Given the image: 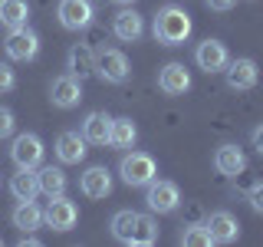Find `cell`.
Instances as JSON below:
<instances>
[{
	"label": "cell",
	"instance_id": "23",
	"mask_svg": "<svg viewBox=\"0 0 263 247\" xmlns=\"http://www.w3.org/2000/svg\"><path fill=\"white\" fill-rule=\"evenodd\" d=\"M27 16H30L27 0H0V27H7V30L27 27Z\"/></svg>",
	"mask_w": 263,
	"mask_h": 247
},
{
	"label": "cell",
	"instance_id": "28",
	"mask_svg": "<svg viewBox=\"0 0 263 247\" xmlns=\"http://www.w3.org/2000/svg\"><path fill=\"white\" fill-rule=\"evenodd\" d=\"M13 86H16V73L7 63H0V93H10Z\"/></svg>",
	"mask_w": 263,
	"mask_h": 247
},
{
	"label": "cell",
	"instance_id": "22",
	"mask_svg": "<svg viewBox=\"0 0 263 247\" xmlns=\"http://www.w3.org/2000/svg\"><path fill=\"white\" fill-rule=\"evenodd\" d=\"M10 195L16 198V201H36L40 195V178L33 168H20L16 175L10 178Z\"/></svg>",
	"mask_w": 263,
	"mask_h": 247
},
{
	"label": "cell",
	"instance_id": "7",
	"mask_svg": "<svg viewBox=\"0 0 263 247\" xmlns=\"http://www.w3.org/2000/svg\"><path fill=\"white\" fill-rule=\"evenodd\" d=\"M96 73L102 82H112V86H119V82L128 79L132 66H128V56L122 53V49H102V53L96 56Z\"/></svg>",
	"mask_w": 263,
	"mask_h": 247
},
{
	"label": "cell",
	"instance_id": "16",
	"mask_svg": "<svg viewBox=\"0 0 263 247\" xmlns=\"http://www.w3.org/2000/svg\"><path fill=\"white\" fill-rule=\"evenodd\" d=\"M204 227L211 231L214 244H234L237 237H240V224H237V218L230 211H214L211 218L204 221Z\"/></svg>",
	"mask_w": 263,
	"mask_h": 247
},
{
	"label": "cell",
	"instance_id": "4",
	"mask_svg": "<svg viewBox=\"0 0 263 247\" xmlns=\"http://www.w3.org/2000/svg\"><path fill=\"white\" fill-rule=\"evenodd\" d=\"M145 204H148L152 214H171V211H178V204H181V188L175 181L152 178L145 185Z\"/></svg>",
	"mask_w": 263,
	"mask_h": 247
},
{
	"label": "cell",
	"instance_id": "12",
	"mask_svg": "<svg viewBox=\"0 0 263 247\" xmlns=\"http://www.w3.org/2000/svg\"><path fill=\"white\" fill-rule=\"evenodd\" d=\"M43 221L53 231H72V227H76V221H79V208L72 201H66L63 195H56V198H49V204H46V211H43Z\"/></svg>",
	"mask_w": 263,
	"mask_h": 247
},
{
	"label": "cell",
	"instance_id": "14",
	"mask_svg": "<svg viewBox=\"0 0 263 247\" xmlns=\"http://www.w3.org/2000/svg\"><path fill=\"white\" fill-rule=\"evenodd\" d=\"M112 33L122 40V43H138L142 40V33H145V16L138 13V10H119L112 16Z\"/></svg>",
	"mask_w": 263,
	"mask_h": 247
},
{
	"label": "cell",
	"instance_id": "24",
	"mask_svg": "<svg viewBox=\"0 0 263 247\" xmlns=\"http://www.w3.org/2000/svg\"><path fill=\"white\" fill-rule=\"evenodd\" d=\"M40 178V191L56 198V195H66V171L60 168V165H43V168L36 171Z\"/></svg>",
	"mask_w": 263,
	"mask_h": 247
},
{
	"label": "cell",
	"instance_id": "11",
	"mask_svg": "<svg viewBox=\"0 0 263 247\" xmlns=\"http://www.w3.org/2000/svg\"><path fill=\"white\" fill-rule=\"evenodd\" d=\"M79 191L89 198V201H102V198L112 195V171L105 165H92V168L82 171L79 178Z\"/></svg>",
	"mask_w": 263,
	"mask_h": 247
},
{
	"label": "cell",
	"instance_id": "26",
	"mask_svg": "<svg viewBox=\"0 0 263 247\" xmlns=\"http://www.w3.org/2000/svg\"><path fill=\"white\" fill-rule=\"evenodd\" d=\"M181 244H187V247H211V231L204 227V224H187L184 231H181Z\"/></svg>",
	"mask_w": 263,
	"mask_h": 247
},
{
	"label": "cell",
	"instance_id": "31",
	"mask_svg": "<svg viewBox=\"0 0 263 247\" xmlns=\"http://www.w3.org/2000/svg\"><path fill=\"white\" fill-rule=\"evenodd\" d=\"M204 4H208V7H211V10H217V13H227V10H230V7H234V4H237V0H204Z\"/></svg>",
	"mask_w": 263,
	"mask_h": 247
},
{
	"label": "cell",
	"instance_id": "5",
	"mask_svg": "<svg viewBox=\"0 0 263 247\" xmlns=\"http://www.w3.org/2000/svg\"><path fill=\"white\" fill-rule=\"evenodd\" d=\"M4 53L16 63H30V60H36V53H40V37L30 27H16V30L7 33Z\"/></svg>",
	"mask_w": 263,
	"mask_h": 247
},
{
	"label": "cell",
	"instance_id": "20",
	"mask_svg": "<svg viewBox=\"0 0 263 247\" xmlns=\"http://www.w3.org/2000/svg\"><path fill=\"white\" fill-rule=\"evenodd\" d=\"M10 221H13L16 231H23V234H33V231L43 224V208H40L36 201H20V204L13 208Z\"/></svg>",
	"mask_w": 263,
	"mask_h": 247
},
{
	"label": "cell",
	"instance_id": "9",
	"mask_svg": "<svg viewBox=\"0 0 263 247\" xmlns=\"http://www.w3.org/2000/svg\"><path fill=\"white\" fill-rule=\"evenodd\" d=\"M56 16H60V23L66 30H86L96 16V7H92V0H60Z\"/></svg>",
	"mask_w": 263,
	"mask_h": 247
},
{
	"label": "cell",
	"instance_id": "32",
	"mask_svg": "<svg viewBox=\"0 0 263 247\" xmlns=\"http://www.w3.org/2000/svg\"><path fill=\"white\" fill-rule=\"evenodd\" d=\"M112 4H122V7H128V4H135V0H112Z\"/></svg>",
	"mask_w": 263,
	"mask_h": 247
},
{
	"label": "cell",
	"instance_id": "3",
	"mask_svg": "<svg viewBox=\"0 0 263 247\" xmlns=\"http://www.w3.org/2000/svg\"><path fill=\"white\" fill-rule=\"evenodd\" d=\"M119 175L128 188H145L152 178H158V165L148 152H128L119 162Z\"/></svg>",
	"mask_w": 263,
	"mask_h": 247
},
{
	"label": "cell",
	"instance_id": "17",
	"mask_svg": "<svg viewBox=\"0 0 263 247\" xmlns=\"http://www.w3.org/2000/svg\"><path fill=\"white\" fill-rule=\"evenodd\" d=\"M89 142L82 138V132H60V138H56V158H60L63 165H79L82 158H86V148Z\"/></svg>",
	"mask_w": 263,
	"mask_h": 247
},
{
	"label": "cell",
	"instance_id": "13",
	"mask_svg": "<svg viewBox=\"0 0 263 247\" xmlns=\"http://www.w3.org/2000/svg\"><path fill=\"white\" fill-rule=\"evenodd\" d=\"M227 60H230V53L220 40H201L197 49H194V63L201 66L204 73H224Z\"/></svg>",
	"mask_w": 263,
	"mask_h": 247
},
{
	"label": "cell",
	"instance_id": "1",
	"mask_svg": "<svg viewBox=\"0 0 263 247\" xmlns=\"http://www.w3.org/2000/svg\"><path fill=\"white\" fill-rule=\"evenodd\" d=\"M112 237L132 247H152L158 241V224L152 214H138V211H115L112 214Z\"/></svg>",
	"mask_w": 263,
	"mask_h": 247
},
{
	"label": "cell",
	"instance_id": "6",
	"mask_svg": "<svg viewBox=\"0 0 263 247\" xmlns=\"http://www.w3.org/2000/svg\"><path fill=\"white\" fill-rule=\"evenodd\" d=\"M43 152H46L43 138L33 135V132H20L10 145V158H13L16 168H36V165L43 162Z\"/></svg>",
	"mask_w": 263,
	"mask_h": 247
},
{
	"label": "cell",
	"instance_id": "8",
	"mask_svg": "<svg viewBox=\"0 0 263 247\" xmlns=\"http://www.w3.org/2000/svg\"><path fill=\"white\" fill-rule=\"evenodd\" d=\"M82 99V79L72 76V73H63V76L53 79V86H49V102L56 105V109H76Z\"/></svg>",
	"mask_w": 263,
	"mask_h": 247
},
{
	"label": "cell",
	"instance_id": "10",
	"mask_svg": "<svg viewBox=\"0 0 263 247\" xmlns=\"http://www.w3.org/2000/svg\"><path fill=\"white\" fill-rule=\"evenodd\" d=\"M224 76H227V86H230V89H237V93H247V89L257 86L260 69H257V63H253L250 56H240V60H227Z\"/></svg>",
	"mask_w": 263,
	"mask_h": 247
},
{
	"label": "cell",
	"instance_id": "15",
	"mask_svg": "<svg viewBox=\"0 0 263 247\" xmlns=\"http://www.w3.org/2000/svg\"><path fill=\"white\" fill-rule=\"evenodd\" d=\"M158 89L164 96H184L191 89V73L184 69V63H168L158 73Z\"/></svg>",
	"mask_w": 263,
	"mask_h": 247
},
{
	"label": "cell",
	"instance_id": "29",
	"mask_svg": "<svg viewBox=\"0 0 263 247\" xmlns=\"http://www.w3.org/2000/svg\"><path fill=\"white\" fill-rule=\"evenodd\" d=\"M247 201H250V208L257 214H263V181H257V185L247 191Z\"/></svg>",
	"mask_w": 263,
	"mask_h": 247
},
{
	"label": "cell",
	"instance_id": "21",
	"mask_svg": "<svg viewBox=\"0 0 263 247\" xmlns=\"http://www.w3.org/2000/svg\"><path fill=\"white\" fill-rule=\"evenodd\" d=\"M66 69L72 73V76H89V73H96V53H92V46H86V43H76L66 53Z\"/></svg>",
	"mask_w": 263,
	"mask_h": 247
},
{
	"label": "cell",
	"instance_id": "2",
	"mask_svg": "<svg viewBox=\"0 0 263 247\" xmlns=\"http://www.w3.org/2000/svg\"><path fill=\"white\" fill-rule=\"evenodd\" d=\"M152 33L161 46H181L191 37V13L178 4H164L152 20Z\"/></svg>",
	"mask_w": 263,
	"mask_h": 247
},
{
	"label": "cell",
	"instance_id": "19",
	"mask_svg": "<svg viewBox=\"0 0 263 247\" xmlns=\"http://www.w3.org/2000/svg\"><path fill=\"white\" fill-rule=\"evenodd\" d=\"M214 168H217L220 175H227V178H237L247 168L243 148L240 145H220L217 152H214Z\"/></svg>",
	"mask_w": 263,
	"mask_h": 247
},
{
	"label": "cell",
	"instance_id": "25",
	"mask_svg": "<svg viewBox=\"0 0 263 247\" xmlns=\"http://www.w3.org/2000/svg\"><path fill=\"white\" fill-rule=\"evenodd\" d=\"M135 138H138V129H135V122L132 119H112V132H109V145L115 148H132L135 145Z\"/></svg>",
	"mask_w": 263,
	"mask_h": 247
},
{
	"label": "cell",
	"instance_id": "30",
	"mask_svg": "<svg viewBox=\"0 0 263 247\" xmlns=\"http://www.w3.org/2000/svg\"><path fill=\"white\" fill-rule=\"evenodd\" d=\"M250 145L257 148V155H263V122H260V126L250 132Z\"/></svg>",
	"mask_w": 263,
	"mask_h": 247
},
{
	"label": "cell",
	"instance_id": "18",
	"mask_svg": "<svg viewBox=\"0 0 263 247\" xmlns=\"http://www.w3.org/2000/svg\"><path fill=\"white\" fill-rule=\"evenodd\" d=\"M109 132H112V115L109 112H89L82 119V138L89 145H109Z\"/></svg>",
	"mask_w": 263,
	"mask_h": 247
},
{
	"label": "cell",
	"instance_id": "27",
	"mask_svg": "<svg viewBox=\"0 0 263 247\" xmlns=\"http://www.w3.org/2000/svg\"><path fill=\"white\" fill-rule=\"evenodd\" d=\"M13 129H16L13 112L7 109V105H0V138H10V135H13Z\"/></svg>",
	"mask_w": 263,
	"mask_h": 247
}]
</instances>
